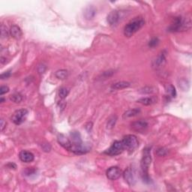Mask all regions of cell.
<instances>
[{
  "mask_svg": "<svg viewBox=\"0 0 192 192\" xmlns=\"http://www.w3.org/2000/svg\"><path fill=\"white\" fill-rule=\"evenodd\" d=\"M151 150L150 148H145L143 152V157L141 162V167L142 170V176L143 179L145 182H150V178L148 175V170L149 167L152 162V157H151Z\"/></svg>",
  "mask_w": 192,
  "mask_h": 192,
  "instance_id": "cell-1",
  "label": "cell"
},
{
  "mask_svg": "<svg viewBox=\"0 0 192 192\" xmlns=\"http://www.w3.org/2000/svg\"><path fill=\"white\" fill-rule=\"evenodd\" d=\"M145 24V20L142 17H135L131 20L124 28V35L127 37H131L139 31Z\"/></svg>",
  "mask_w": 192,
  "mask_h": 192,
  "instance_id": "cell-2",
  "label": "cell"
},
{
  "mask_svg": "<svg viewBox=\"0 0 192 192\" xmlns=\"http://www.w3.org/2000/svg\"><path fill=\"white\" fill-rule=\"evenodd\" d=\"M191 28V20L189 19L178 17H175L168 29L170 32H183Z\"/></svg>",
  "mask_w": 192,
  "mask_h": 192,
  "instance_id": "cell-3",
  "label": "cell"
},
{
  "mask_svg": "<svg viewBox=\"0 0 192 192\" xmlns=\"http://www.w3.org/2000/svg\"><path fill=\"white\" fill-rule=\"evenodd\" d=\"M122 141L124 145L125 150H126L129 152H133L138 147V140H137V137L133 134L126 135Z\"/></svg>",
  "mask_w": 192,
  "mask_h": 192,
  "instance_id": "cell-4",
  "label": "cell"
},
{
  "mask_svg": "<svg viewBox=\"0 0 192 192\" xmlns=\"http://www.w3.org/2000/svg\"><path fill=\"white\" fill-rule=\"evenodd\" d=\"M124 150L125 148L122 141H116L112 144V146H110L108 150L104 152V153L111 156H116V155H120Z\"/></svg>",
  "mask_w": 192,
  "mask_h": 192,
  "instance_id": "cell-5",
  "label": "cell"
},
{
  "mask_svg": "<svg viewBox=\"0 0 192 192\" xmlns=\"http://www.w3.org/2000/svg\"><path fill=\"white\" fill-rule=\"evenodd\" d=\"M28 115V110L26 109H20L14 113L11 116V120L15 125H20L25 121Z\"/></svg>",
  "mask_w": 192,
  "mask_h": 192,
  "instance_id": "cell-6",
  "label": "cell"
},
{
  "mask_svg": "<svg viewBox=\"0 0 192 192\" xmlns=\"http://www.w3.org/2000/svg\"><path fill=\"white\" fill-rule=\"evenodd\" d=\"M122 174V170L118 167H110L106 172L107 177L110 180H116L120 177Z\"/></svg>",
  "mask_w": 192,
  "mask_h": 192,
  "instance_id": "cell-7",
  "label": "cell"
},
{
  "mask_svg": "<svg viewBox=\"0 0 192 192\" xmlns=\"http://www.w3.org/2000/svg\"><path fill=\"white\" fill-rule=\"evenodd\" d=\"M166 62V54L164 51L161 52L159 55L152 61V67L155 69H159L164 66Z\"/></svg>",
  "mask_w": 192,
  "mask_h": 192,
  "instance_id": "cell-8",
  "label": "cell"
},
{
  "mask_svg": "<svg viewBox=\"0 0 192 192\" xmlns=\"http://www.w3.org/2000/svg\"><path fill=\"white\" fill-rule=\"evenodd\" d=\"M57 141L64 149L68 150V151H71V147H72V143H71V141H70L69 138H68L63 134H59L58 136Z\"/></svg>",
  "mask_w": 192,
  "mask_h": 192,
  "instance_id": "cell-9",
  "label": "cell"
},
{
  "mask_svg": "<svg viewBox=\"0 0 192 192\" xmlns=\"http://www.w3.org/2000/svg\"><path fill=\"white\" fill-rule=\"evenodd\" d=\"M148 127V123L143 120L134 122L131 124V128L137 132H143Z\"/></svg>",
  "mask_w": 192,
  "mask_h": 192,
  "instance_id": "cell-10",
  "label": "cell"
},
{
  "mask_svg": "<svg viewBox=\"0 0 192 192\" xmlns=\"http://www.w3.org/2000/svg\"><path fill=\"white\" fill-rule=\"evenodd\" d=\"M120 20V14L118 11H113L107 16V21L111 26H115Z\"/></svg>",
  "mask_w": 192,
  "mask_h": 192,
  "instance_id": "cell-11",
  "label": "cell"
},
{
  "mask_svg": "<svg viewBox=\"0 0 192 192\" xmlns=\"http://www.w3.org/2000/svg\"><path fill=\"white\" fill-rule=\"evenodd\" d=\"M123 176L127 183L129 185H134L135 183V178H134V175L133 170L131 168H128L125 170L123 173Z\"/></svg>",
  "mask_w": 192,
  "mask_h": 192,
  "instance_id": "cell-12",
  "label": "cell"
},
{
  "mask_svg": "<svg viewBox=\"0 0 192 192\" xmlns=\"http://www.w3.org/2000/svg\"><path fill=\"white\" fill-rule=\"evenodd\" d=\"M19 158L21 161L25 162V163H30L34 160V155L30 152L23 150L19 154Z\"/></svg>",
  "mask_w": 192,
  "mask_h": 192,
  "instance_id": "cell-13",
  "label": "cell"
},
{
  "mask_svg": "<svg viewBox=\"0 0 192 192\" xmlns=\"http://www.w3.org/2000/svg\"><path fill=\"white\" fill-rule=\"evenodd\" d=\"M9 31H10L11 35L14 38H16V39H19L22 36V31L18 26L13 25Z\"/></svg>",
  "mask_w": 192,
  "mask_h": 192,
  "instance_id": "cell-14",
  "label": "cell"
},
{
  "mask_svg": "<svg viewBox=\"0 0 192 192\" xmlns=\"http://www.w3.org/2000/svg\"><path fill=\"white\" fill-rule=\"evenodd\" d=\"M130 85V83L127 82V81H120V82H117L113 84L111 86V89H114V90H119V89H126V88L129 87Z\"/></svg>",
  "mask_w": 192,
  "mask_h": 192,
  "instance_id": "cell-15",
  "label": "cell"
},
{
  "mask_svg": "<svg viewBox=\"0 0 192 192\" xmlns=\"http://www.w3.org/2000/svg\"><path fill=\"white\" fill-rule=\"evenodd\" d=\"M141 110L140 109H132V110H129L126 112H125V113L123 114V119H128V118L133 117V116H137V114L140 113Z\"/></svg>",
  "mask_w": 192,
  "mask_h": 192,
  "instance_id": "cell-16",
  "label": "cell"
},
{
  "mask_svg": "<svg viewBox=\"0 0 192 192\" xmlns=\"http://www.w3.org/2000/svg\"><path fill=\"white\" fill-rule=\"evenodd\" d=\"M55 75L57 78L59 79V80H65V79H66L68 77V72L67 70H65V69L59 70V71H57L56 72Z\"/></svg>",
  "mask_w": 192,
  "mask_h": 192,
  "instance_id": "cell-17",
  "label": "cell"
},
{
  "mask_svg": "<svg viewBox=\"0 0 192 192\" xmlns=\"http://www.w3.org/2000/svg\"><path fill=\"white\" fill-rule=\"evenodd\" d=\"M137 102L142 104L143 105H146V106H148V105H150L154 103V102H155V99L153 98L147 97V98H141V99H139L138 101H137Z\"/></svg>",
  "mask_w": 192,
  "mask_h": 192,
  "instance_id": "cell-18",
  "label": "cell"
},
{
  "mask_svg": "<svg viewBox=\"0 0 192 192\" xmlns=\"http://www.w3.org/2000/svg\"><path fill=\"white\" fill-rule=\"evenodd\" d=\"M68 94H69V90L67 88L62 87L59 90V97L62 100L65 99Z\"/></svg>",
  "mask_w": 192,
  "mask_h": 192,
  "instance_id": "cell-19",
  "label": "cell"
},
{
  "mask_svg": "<svg viewBox=\"0 0 192 192\" xmlns=\"http://www.w3.org/2000/svg\"><path fill=\"white\" fill-rule=\"evenodd\" d=\"M95 15V10L93 8H89L86 11L85 16L86 19H93L94 16Z\"/></svg>",
  "mask_w": 192,
  "mask_h": 192,
  "instance_id": "cell-20",
  "label": "cell"
},
{
  "mask_svg": "<svg viewBox=\"0 0 192 192\" xmlns=\"http://www.w3.org/2000/svg\"><path fill=\"white\" fill-rule=\"evenodd\" d=\"M10 99H11L13 102H14V103L19 104L22 102L23 98H22L21 95L16 93V94L11 95V97H10Z\"/></svg>",
  "mask_w": 192,
  "mask_h": 192,
  "instance_id": "cell-21",
  "label": "cell"
},
{
  "mask_svg": "<svg viewBox=\"0 0 192 192\" xmlns=\"http://www.w3.org/2000/svg\"><path fill=\"white\" fill-rule=\"evenodd\" d=\"M116 119H117V117L116 116H113L108 119V122H107V128L108 129H111L114 127L115 124H116Z\"/></svg>",
  "mask_w": 192,
  "mask_h": 192,
  "instance_id": "cell-22",
  "label": "cell"
},
{
  "mask_svg": "<svg viewBox=\"0 0 192 192\" xmlns=\"http://www.w3.org/2000/svg\"><path fill=\"white\" fill-rule=\"evenodd\" d=\"M167 93H169L170 95H171V97L173 98H175L176 95V91L175 87L173 85H169L167 86Z\"/></svg>",
  "mask_w": 192,
  "mask_h": 192,
  "instance_id": "cell-23",
  "label": "cell"
},
{
  "mask_svg": "<svg viewBox=\"0 0 192 192\" xmlns=\"http://www.w3.org/2000/svg\"><path fill=\"white\" fill-rule=\"evenodd\" d=\"M167 151L165 148H158V150H156V154L158 156H164V155H167Z\"/></svg>",
  "mask_w": 192,
  "mask_h": 192,
  "instance_id": "cell-24",
  "label": "cell"
},
{
  "mask_svg": "<svg viewBox=\"0 0 192 192\" xmlns=\"http://www.w3.org/2000/svg\"><path fill=\"white\" fill-rule=\"evenodd\" d=\"M8 31L6 26L2 25V26H1V36H2V38H7L8 36Z\"/></svg>",
  "mask_w": 192,
  "mask_h": 192,
  "instance_id": "cell-25",
  "label": "cell"
},
{
  "mask_svg": "<svg viewBox=\"0 0 192 192\" xmlns=\"http://www.w3.org/2000/svg\"><path fill=\"white\" fill-rule=\"evenodd\" d=\"M158 42H159V41H158V38H152V39L150 41V43H149V46L151 47H154L158 45Z\"/></svg>",
  "mask_w": 192,
  "mask_h": 192,
  "instance_id": "cell-26",
  "label": "cell"
},
{
  "mask_svg": "<svg viewBox=\"0 0 192 192\" xmlns=\"http://www.w3.org/2000/svg\"><path fill=\"white\" fill-rule=\"evenodd\" d=\"M9 92V88L7 86H2L1 88H0V95H2L6 94V93H8Z\"/></svg>",
  "mask_w": 192,
  "mask_h": 192,
  "instance_id": "cell-27",
  "label": "cell"
},
{
  "mask_svg": "<svg viewBox=\"0 0 192 192\" xmlns=\"http://www.w3.org/2000/svg\"><path fill=\"white\" fill-rule=\"evenodd\" d=\"M113 73V71H104L102 76H103V77H104V78H107V77H110L112 76Z\"/></svg>",
  "mask_w": 192,
  "mask_h": 192,
  "instance_id": "cell-28",
  "label": "cell"
},
{
  "mask_svg": "<svg viewBox=\"0 0 192 192\" xmlns=\"http://www.w3.org/2000/svg\"><path fill=\"white\" fill-rule=\"evenodd\" d=\"M42 149L44 150V151L45 152H50V146L48 143H45V144H42Z\"/></svg>",
  "mask_w": 192,
  "mask_h": 192,
  "instance_id": "cell-29",
  "label": "cell"
},
{
  "mask_svg": "<svg viewBox=\"0 0 192 192\" xmlns=\"http://www.w3.org/2000/svg\"><path fill=\"white\" fill-rule=\"evenodd\" d=\"M10 75H11V72H10V71H7V72L2 74L1 75V79H2V80H4V79L8 78V77H10Z\"/></svg>",
  "mask_w": 192,
  "mask_h": 192,
  "instance_id": "cell-30",
  "label": "cell"
},
{
  "mask_svg": "<svg viewBox=\"0 0 192 192\" xmlns=\"http://www.w3.org/2000/svg\"><path fill=\"white\" fill-rule=\"evenodd\" d=\"M0 124H1V131H3L4 128L6 126V122H5V120L2 119L0 121Z\"/></svg>",
  "mask_w": 192,
  "mask_h": 192,
  "instance_id": "cell-31",
  "label": "cell"
},
{
  "mask_svg": "<svg viewBox=\"0 0 192 192\" xmlns=\"http://www.w3.org/2000/svg\"><path fill=\"white\" fill-rule=\"evenodd\" d=\"M35 170H33L32 168H28V169L26 170V173L27 176H29V175H32V173H35Z\"/></svg>",
  "mask_w": 192,
  "mask_h": 192,
  "instance_id": "cell-32",
  "label": "cell"
},
{
  "mask_svg": "<svg viewBox=\"0 0 192 192\" xmlns=\"http://www.w3.org/2000/svg\"><path fill=\"white\" fill-rule=\"evenodd\" d=\"M7 166L9 167V168H10V169H12L13 166H16V165H15V164H14V163H9V164H8Z\"/></svg>",
  "mask_w": 192,
  "mask_h": 192,
  "instance_id": "cell-33",
  "label": "cell"
},
{
  "mask_svg": "<svg viewBox=\"0 0 192 192\" xmlns=\"http://www.w3.org/2000/svg\"><path fill=\"white\" fill-rule=\"evenodd\" d=\"M4 102V98H1V102H2H2Z\"/></svg>",
  "mask_w": 192,
  "mask_h": 192,
  "instance_id": "cell-34",
  "label": "cell"
}]
</instances>
